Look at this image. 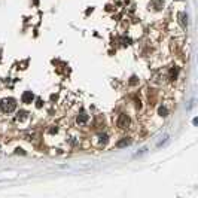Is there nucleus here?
<instances>
[{
    "label": "nucleus",
    "instance_id": "2eb2a0df",
    "mask_svg": "<svg viewBox=\"0 0 198 198\" xmlns=\"http://www.w3.org/2000/svg\"><path fill=\"white\" fill-rule=\"evenodd\" d=\"M16 153H24V151H22V149H20V148H18V149H16Z\"/></svg>",
    "mask_w": 198,
    "mask_h": 198
},
{
    "label": "nucleus",
    "instance_id": "0eeeda50",
    "mask_svg": "<svg viewBox=\"0 0 198 198\" xmlns=\"http://www.w3.org/2000/svg\"><path fill=\"white\" fill-rule=\"evenodd\" d=\"M107 142H109V136H107V134H98V143H100L101 146L107 144Z\"/></svg>",
    "mask_w": 198,
    "mask_h": 198
},
{
    "label": "nucleus",
    "instance_id": "f8f14e48",
    "mask_svg": "<svg viewBox=\"0 0 198 198\" xmlns=\"http://www.w3.org/2000/svg\"><path fill=\"white\" fill-rule=\"evenodd\" d=\"M122 42H124V45H130V42H131V40L128 39V37H127V39L124 37V39H122Z\"/></svg>",
    "mask_w": 198,
    "mask_h": 198
},
{
    "label": "nucleus",
    "instance_id": "f257e3e1",
    "mask_svg": "<svg viewBox=\"0 0 198 198\" xmlns=\"http://www.w3.org/2000/svg\"><path fill=\"white\" fill-rule=\"evenodd\" d=\"M0 107H2V110L5 112V113H11V112H14L15 107H16V100L12 98V97L3 98L2 103H0Z\"/></svg>",
    "mask_w": 198,
    "mask_h": 198
},
{
    "label": "nucleus",
    "instance_id": "423d86ee",
    "mask_svg": "<svg viewBox=\"0 0 198 198\" xmlns=\"http://www.w3.org/2000/svg\"><path fill=\"white\" fill-rule=\"evenodd\" d=\"M130 143H131V140L128 139V137H124L122 140H119V142L116 143V148H124V146H128Z\"/></svg>",
    "mask_w": 198,
    "mask_h": 198
},
{
    "label": "nucleus",
    "instance_id": "9b49d317",
    "mask_svg": "<svg viewBox=\"0 0 198 198\" xmlns=\"http://www.w3.org/2000/svg\"><path fill=\"white\" fill-rule=\"evenodd\" d=\"M130 83H131V85L137 83V77H136V76H133V77H131V81H130Z\"/></svg>",
    "mask_w": 198,
    "mask_h": 198
},
{
    "label": "nucleus",
    "instance_id": "6e6552de",
    "mask_svg": "<svg viewBox=\"0 0 198 198\" xmlns=\"http://www.w3.org/2000/svg\"><path fill=\"white\" fill-rule=\"evenodd\" d=\"M179 21H180V24L182 25H186L188 24V15L185 14V12H179Z\"/></svg>",
    "mask_w": 198,
    "mask_h": 198
},
{
    "label": "nucleus",
    "instance_id": "7ed1b4c3",
    "mask_svg": "<svg viewBox=\"0 0 198 198\" xmlns=\"http://www.w3.org/2000/svg\"><path fill=\"white\" fill-rule=\"evenodd\" d=\"M76 122H77V125H85L88 122V115H87V112L85 110H81V113L77 115V118H76Z\"/></svg>",
    "mask_w": 198,
    "mask_h": 198
},
{
    "label": "nucleus",
    "instance_id": "20e7f679",
    "mask_svg": "<svg viewBox=\"0 0 198 198\" xmlns=\"http://www.w3.org/2000/svg\"><path fill=\"white\" fill-rule=\"evenodd\" d=\"M33 100H34V94L31 91H25L22 94V103H25V104H30Z\"/></svg>",
    "mask_w": 198,
    "mask_h": 198
},
{
    "label": "nucleus",
    "instance_id": "ddd939ff",
    "mask_svg": "<svg viewBox=\"0 0 198 198\" xmlns=\"http://www.w3.org/2000/svg\"><path fill=\"white\" fill-rule=\"evenodd\" d=\"M176 75H177V68L176 70H171V77H176Z\"/></svg>",
    "mask_w": 198,
    "mask_h": 198
},
{
    "label": "nucleus",
    "instance_id": "39448f33",
    "mask_svg": "<svg viewBox=\"0 0 198 198\" xmlns=\"http://www.w3.org/2000/svg\"><path fill=\"white\" fill-rule=\"evenodd\" d=\"M151 6L153 7L155 11H159L162 6H164V2H162V0H153V2L151 3Z\"/></svg>",
    "mask_w": 198,
    "mask_h": 198
},
{
    "label": "nucleus",
    "instance_id": "1a4fd4ad",
    "mask_svg": "<svg viewBox=\"0 0 198 198\" xmlns=\"http://www.w3.org/2000/svg\"><path fill=\"white\" fill-rule=\"evenodd\" d=\"M25 118H27V112L20 110L18 115H16V121H22V119H25Z\"/></svg>",
    "mask_w": 198,
    "mask_h": 198
},
{
    "label": "nucleus",
    "instance_id": "f03ea898",
    "mask_svg": "<svg viewBox=\"0 0 198 198\" xmlns=\"http://www.w3.org/2000/svg\"><path fill=\"white\" fill-rule=\"evenodd\" d=\"M130 125V118H128L125 113H121L119 115V119H118V127L119 128H127Z\"/></svg>",
    "mask_w": 198,
    "mask_h": 198
},
{
    "label": "nucleus",
    "instance_id": "4468645a",
    "mask_svg": "<svg viewBox=\"0 0 198 198\" xmlns=\"http://www.w3.org/2000/svg\"><path fill=\"white\" fill-rule=\"evenodd\" d=\"M36 107H42V100H37V101H36Z\"/></svg>",
    "mask_w": 198,
    "mask_h": 198
},
{
    "label": "nucleus",
    "instance_id": "9d476101",
    "mask_svg": "<svg viewBox=\"0 0 198 198\" xmlns=\"http://www.w3.org/2000/svg\"><path fill=\"white\" fill-rule=\"evenodd\" d=\"M158 113H159L161 116H167L168 112H167V109H165V107H159V109H158Z\"/></svg>",
    "mask_w": 198,
    "mask_h": 198
}]
</instances>
